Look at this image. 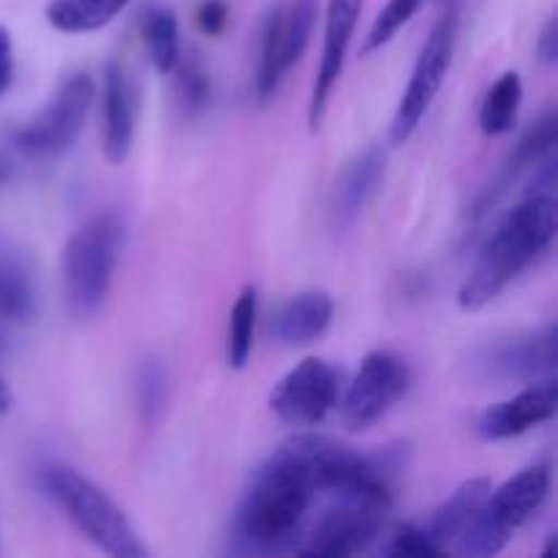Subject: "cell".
Returning a JSON list of instances; mask_svg holds the SVG:
<instances>
[{
	"label": "cell",
	"instance_id": "cb8c5ba5",
	"mask_svg": "<svg viewBox=\"0 0 558 558\" xmlns=\"http://www.w3.org/2000/svg\"><path fill=\"white\" fill-rule=\"evenodd\" d=\"M556 140H558V118L556 112H548L521 136L515 150L510 153V161H507V180L521 174L523 169H534L543 158H548L550 153H556Z\"/></svg>",
	"mask_w": 558,
	"mask_h": 558
},
{
	"label": "cell",
	"instance_id": "3957f363",
	"mask_svg": "<svg viewBox=\"0 0 558 558\" xmlns=\"http://www.w3.org/2000/svg\"><path fill=\"white\" fill-rule=\"evenodd\" d=\"M125 245V223L118 213H96L65 240L63 292L74 319H90L112 292L114 270Z\"/></svg>",
	"mask_w": 558,
	"mask_h": 558
},
{
	"label": "cell",
	"instance_id": "ffe728a7",
	"mask_svg": "<svg viewBox=\"0 0 558 558\" xmlns=\"http://www.w3.org/2000/svg\"><path fill=\"white\" fill-rule=\"evenodd\" d=\"M142 41L158 74H172L180 63V27L178 16L167 5H147L142 14Z\"/></svg>",
	"mask_w": 558,
	"mask_h": 558
},
{
	"label": "cell",
	"instance_id": "9c48e42d",
	"mask_svg": "<svg viewBox=\"0 0 558 558\" xmlns=\"http://www.w3.org/2000/svg\"><path fill=\"white\" fill-rule=\"evenodd\" d=\"M456 36H458V16L447 14L430 31L428 41H425L423 52H420L417 65L412 71L407 90H403L401 104L396 109V118L390 125V142L392 145H407L414 136V131L423 123L425 112L430 109L434 98L439 96L445 76L450 71L452 52H456Z\"/></svg>",
	"mask_w": 558,
	"mask_h": 558
},
{
	"label": "cell",
	"instance_id": "7402d4cb",
	"mask_svg": "<svg viewBox=\"0 0 558 558\" xmlns=\"http://www.w3.org/2000/svg\"><path fill=\"white\" fill-rule=\"evenodd\" d=\"M523 101V80L518 71H505L488 87L480 107V129L488 136H501L515 129L518 112Z\"/></svg>",
	"mask_w": 558,
	"mask_h": 558
},
{
	"label": "cell",
	"instance_id": "ac0fdd59",
	"mask_svg": "<svg viewBox=\"0 0 558 558\" xmlns=\"http://www.w3.org/2000/svg\"><path fill=\"white\" fill-rule=\"evenodd\" d=\"M381 174H385V153L381 147H371V150L360 153L347 169H343L341 180L336 189V218L341 227H352L360 218L363 207L368 205L371 194L379 185Z\"/></svg>",
	"mask_w": 558,
	"mask_h": 558
},
{
	"label": "cell",
	"instance_id": "44dd1931",
	"mask_svg": "<svg viewBox=\"0 0 558 558\" xmlns=\"http://www.w3.org/2000/svg\"><path fill=\"white\" fill-rule=\"evenodd\" d=\"M36 316V289L27 267L11 251H0V319L25 325Z\"/></svg>",
	"mask_w": 558,
	"mask_h": 558
},
{
	"label": "cell",
	"instance_id": "d6986e66",
	"mask_svg": "<svg viewBox=\"0 0 558 558\" xmlns=\"http://www.w3.org/2000/svg\"><path fill=\"white\" fill-rule=\"evenodd\" d=\"M131 0H52L47 5V22L60 33H93L107 27Z\"/></svg>",
	"mask_w": 558,
	"mask_h": 558
},
{
	"label": "cell",
	"instance_id": "4316f807",
	"mask_svg": "<svg viewBox=\"0 0 558 558\" xmlns=\"http://www.w3.org/2000/svg\"><path fill=\"white\" fill-rule=\"evenodd\" d=\"M387 556H414V558H430V556H445V550L430 539L425 526H398L396 532L387 537L385 548Z\"/></svg>",
	"mask_w": 558,
	"mask_h": 558
},
{
	"label": "cell",
	"instance_id": "d4e9b609",
	"mask_svg": "<svg viewBox=\"0 0 558 558\" xmlns=\"http://www.w3.org/2000/svg\"><path fill=\"white\" fill-rule=\"evenodd\" d=\"M134 392L142 420L147 425H156L158 417L163 414V407H167V371H163L161 360H142L134 376Z\"/></svg>",
	"mask_w": 558,
	"mask_h": 558
},
{
	"label": "cell",
	"instance_id": "d6a6232c",
	"mask_svg": "<svg viewBox=\"0 0 558 558\" xmlns=\"http://www.w3.org/2000/svg\"><path fill=\"white\" fill-rule=\"evenodd\" d=\"M3 180H5V169L0 167V183H3Z\"/></svg>",
	"mask_w": 558,
	"mask_h": 558
},
{
	"label": "cell",
	"instance_id": "277c9868",
	"mask_svg": "<svg viewBox=\"0 0 558 558\" xmlns=\"http://www.w3.org/2000/svg\"><path fill=\"white\" fill-rule=\"evenodd\" d=\"M41 485L69 521L104 554L118 558H145L147 548L125 512L96 483L63 463L41 469Z\"/></svg>",
	"mask_w": 558,
	"mask_h": 558
},
{
	"label": "cell",
	"instance_id": "f546056e",
	"mask_svg": "<svg viewBox=\"0 0 558 558\" xmlns=\"http://www.w3.org/2000/svg\"><path fill=\"white\" fill-rule=\"evenodd\" d=\"M14 82V47H11V36L3 25H0V96Z\"/></svg>",
	"mask_w": 558,
	"mask_h": 558
},
{
	"label": "cell",
	"instance_id": "5bb4252c",
	"mask_svg": "<svg viewBox=\"0 0 558 558\" xmlns=\"http://www.w3.org/2000/svg\"><path fill=\"white\" fill-rule=\"evenodd\" d=\"M558 407L556 376L529 381L518 396L494 403L477 420V436L485 441H505L554 420Z\"/></svg>",
	"mask_w": 558,
	"mask_h": 558
},
{
	"label": "cell",
	"instance_id": "f1b7e54d",
	"mask_svg": "<svg viewBox=\"0 0 558 558\" xmlns=\"http://www.w3.org/2000/svg\"><path fill=\"white\" fill-rule=\"evenodd\" d=\"M207 90H210V82H207V74L199 69V65H189L183 71V93H185V101L191 107H202L207 101Z\"/></svg>",
	"mask_w": 558,
	"mask_h": 558
},
{
	"label": "cell",
	"instance_id": "83f0119b",
	"mask_svg": "<svg viewBox=\"0 0 558 558\" xmlns=\"http://www.w3.org/2000/svg\"><path fill=\"white\" fill-rule=\"evenodd\" d=\"M229 20V9L223 0H205V3L196 9V25H199L202 33L207 36H218V33L227 27Z\"/></svg>",
	"mask_w": 558,
	"mask_h": 558
},
{
	"label": "cell",
	"instance_id": "7a4b0ae2",
	"mask_svg": "<svg viewBox=\"0 0 558 558\" xmlns=\"http://www.w3.org/2000/svg\"><path fill=\"white\" fill-rule=\"evenodd\" d=\"M556 213V196L526 194L515 210L501 218L458 292L461 311L472 314L494 303L526 267H532L554 245Z\"/></svg>",
	"mask_w": 558,
	"mask_h": 558
},
{
	"label": "cell",
	"instance_id": "2e32d148",
	"mask_svg": "<svg viewBox=\"0 0 558 558\" xmlns=\"http://www.w3.org/2000/svg\"><path fill=\"white\" fill-rule=\"evenodd\" d=\"M332 314H336V303L330 294L319 289L300 292L278 311L272 332L287 347H308L330 330Z\"/></svg>",
	"mask_w": 558,
	"mask_h": 558
},
{
	"label": "cell",
	"instance_id": "8992f818",
	"mask_svg": "<svg viewBox=\"0 0 558 558\" xmlns=\"http://www.w3.org/2000/svg\"><path fill=\"white\" fill-rule=\"evenodd\" d=\"M392 496L352 494L327 496L316 515H311L298 550L300 556L343 558L368 550L385 532Z\"/></svg>",
	"mask_w": 558,
	"mask_h": 558
},
{
	"label": "cell",
	"instance_id": "5b68a950",
	"mask_svg": "<svg viewBox=\"0 0 558 558\" xmlns=\"http://www.w3.org/2000/svg\"><path fill=\"white\" fill-rule=\"evenodd\" d=\"M550 483L554 480L548 463H532L512 474L499 488H490L488 499L463 529L452 550L474 558L501 554L510 545L512 534L543 510L550 496Z\"/></svg>",
	"mask_w": 558,
	"mask_h": 558
},
{
	"label": "cell",
	"instance_id": "e0dca14e",
	"mask_svg": "<svg viewBox=\"0 0 558 558\" xmlns=\"http://www.w3.org/2000/svg\"><path fill=\"white\" fill-rule=\"evenodd\" d=\"M490 488H494V483H490L488 477L466 480V483L458 485L456 494L434 512V518L428 521L425 532L430 534V539H434L445 554H450V550L456 548L458 537H461L463 529L469 526V521L477 515L483 501L488 499Z\"/></svg>",
	"mask_w": 558,
	"mask_h": 558
},
{
	"label": "cell",
	"instance_id": "484cf974",
	"mask_svg": "<svg viewBox=\"0 0 558 558\" xmlns=\"http://www.w3.org/2000/svg\"><path fill=\"white\" fill-rule=\"evenodd\" d=\"M423 3L425 0H390V3L376 14L374 25H371L363 44V54H374L376 49L387 47V44L398 36V31L417 14Z\"/></svg>",
	"mask_w": 558,
	"mask_h": 558
},
{
	"label": "cell",
	"instance_id": "ba28073f",
	"mask_svg": "<svg viewBox=\"0 0 558 558\" xmlns=\"http://www.w3.org/2000/svg\"><path fill=\"white\" fill-rule=\"evenodd\" d=\"M93 98H96V82L90 74L69 76L52 101L25 125L16 131V147L31 158H58L71 150L76 136L85 129L90 114Z\"/></svg>",
	"mask_w": 558,
	"mask_h": 558
},
{
	"label": "cell",
	"instance_id": "603a6c76",
	"mask_svg": "<svg viewBox=\"0 0 558 558\" xmlns=\"http://www.w3.org/2000/svg\"><path fill=\"white\" fill-rule=\"evenodd\" d=\"M259 319V292L256 287H245L234 300L229 311V332H227V365L234 371H243L254 352V332Z\"/></svg>",
	"mask_w": 558,
	"mask_h": 558
},
{
	"label": "cell",
	"instance_id": "6da1fadb",
	"mask_svg": "<svg viewBox=\"0 0 558 558\" xmlns=\"http://www.w3.org/2000/svg\"><path fill=\"white\" fill-rule=\"evenodd\" d=\"M319 490L289 441L276 447L245 488L234 512L232 539L240 554H294Z\"/></svg>",
	"mask_w": 558,
	"mask_h": 558
},
{
	"label": "cell",
	"instance_id": "52a82bcc",
	"mask_svg": "<svg viewBox=\"0 0 558 558\" xmlns=\"http://www.w3.org/2000/svg\"><path fill=\"white\" fill-rule=\"evenodd\" d=\"M319 0H281L272 5L262 27V52L256 69V96L270 101L283 76L298 65L314 33Z\"/></svg>",
	"mask_w": 558,
	"mask_h": 558
},
{
	"label": "cell",
	"instance_id": "30bf717a",
	"mask_svg": "<svg viewBox=\"0 0 558 558\" xmlns=\"http://www.w3.org/2000/svg\"><path fill=\"white\" fill-rule=\"evenodd\" d=\"M341 374L319 357H305L270 392V412L289 428H316L336 409Z\"/></svg>",
	"mask_w": 558,
	"mask_h": 558
},
{
	"label": "cell",
	"instance_id": "4dcf8cb0",
	"mask_svg": "<svg viewBox=\"0 0 558 558\" xmlns=\"http://www.w3.org/2000/svg\"><path fill=\"white\" fill-rule=\"evenodd\" d=\"M537 54H539V58H543L545 65H554L556 60H558V27H556L554 16H550V20L545 22L543 33H539Z\"/></svg>",
	"mask_w": 558,
	"mask_h": 558
},
{
	"label": "cell",
	"instance_id": "9a60e30c",
	"mask_svg": "<svg viewBox=\"0 0 558 558\" xmlns=\"http://www.w3.org/2000/svg\"><path fill=\"white\" fill-rule=\"evenodd\" d=\"M136 107L134 90L118 60L104 65V156L109 163H123L134 145Z\"/></svg>",
	"mask_w": 558,
	"mask_h": 558
},
{
	"label": "cell",
	"instance_id": "4fadbf2b",
	"mask_svg": "<svg viewBox=\"0 0 558 558\" xmlns=\"http://www.w3.org/2000/svg\"><path fill=\"white\" fill-rule=\"evenodd\" d=\"M477 368L494 381H537L556 371V325L494 343L477 357Z\"/></svg>",
	"mask_w": 558,
	"mask_h": 558
},
{
	"label": "cell",
	"instance_id": "7c38bea8",
	"mask_svg": "<svg viewBox=\"0 0 558 558\" xmlns=\"http://www.w3.org/2000/svg\"><path fill=\"white\" fill-rule=\"evenodd\" d=\"M363 3L365 0H327L325 49H322L314 93H311V104H308V123L314 131H319L327 118L330 96L332 90H336L338 80H341L343 65H347L349 44H352L354 31H357Z\"/></svg>",
	"mask_w": 558,
	"mask_h": 558
},
{
	"label": "cell",
	"instance_id": "1f68e13d",
	"mask_svg": "<svg viewBox=\"0 0 558 558\" xmlns=\"http://www.w3.org/2000/svg\"><path fill=\"white\" fill-rule=\"evenodd\" d=\"M9 409H11V390L3 381V376H0V414H5Z\"/></svg>",
	"mask_w": 558,
	"mask_h": 558
},
{
	"label": "cell",
	"instance_id": "8fae6325",
	"mask_svg": "<svg viewBox=\"0 0 558 558\" xmlns=\"http://www.w3.org/2000/svg\"><path fill=\"white\" fill-rule=\"evenodd\" d=\"M409 365L398 354L371 352L360 363L352 385L341 401V423L352 434L374 428L407 392Z\"/></svg>",
	"mask_w": 558,
	"mask_h": 558
}]
</instances>
